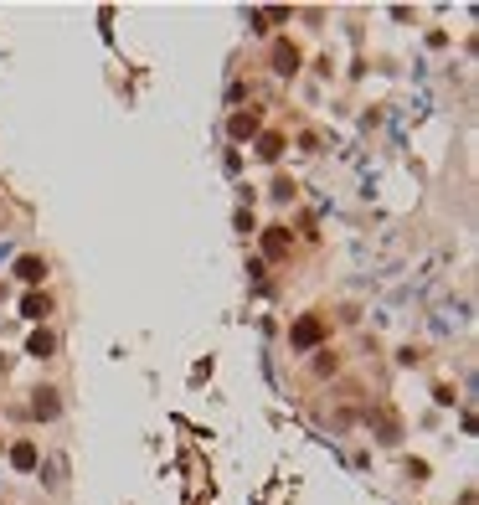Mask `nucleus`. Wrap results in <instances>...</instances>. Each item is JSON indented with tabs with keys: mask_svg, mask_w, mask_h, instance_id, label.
<instances>
[{
	"mask_svg": "<svg viewBox=\"0 0 479 505\" xmlns=\"http://www.w3.org/2000/svg\"><path fill=\"white\" fill-rule=\"evenodd\" d=\"M16 273L26 278V284H36V278H47V263H42V258H21V263H16Z\"/></svg>",
	"mask_w": 479,
	"mask_h": 505,
	"instance_id": "1",
	"label": "nucleus"
},
{
	"mask_svg": "<svg viewBox=\"0 0 479 505\" xmlns=\"http://www.w3.org/2000/svg\"><path fill=\"white\" fill-rule=\"evenodd\" d=\"M21 310H26V320H42V315L52 310V304H47V294H42V299H36V294H31V299H26V304H21Z\"/></svg>",
	"mask_w": 479,
	"mask_h": 505,
	"instance_id": "2",
	"label": "nucleus"
},
{
	"mask_svg": "<svg viewBox=\"0 0 479 505\" xmlns=\"http://www.w3.org/2000/svg\"><path fill=\"white\" fill-rule=\"evenodd\" d=\"M36 413H42V418L57 413V392H36Z\"/></svg>",
	"mask_w": 479,
	"mask_h": 505,
	"instance_id": "3",
	"label": "nucleus"
},
{
	"mask_svg": "<svg viewBox=\"0 0 479 505\" xmlns=\"http://www.w3.org/2000/svg\"><path fill=\"white\" fill-rule=\"evenodd\" d=\"M314 336H319V325H314V320H304V325L294 330V345H310Z\"/></svg>",
	"mask_w": 479,
	"mask_h": 505,
	"instance_id": "4",
	"label": "nucleus"
}]
</instances>
